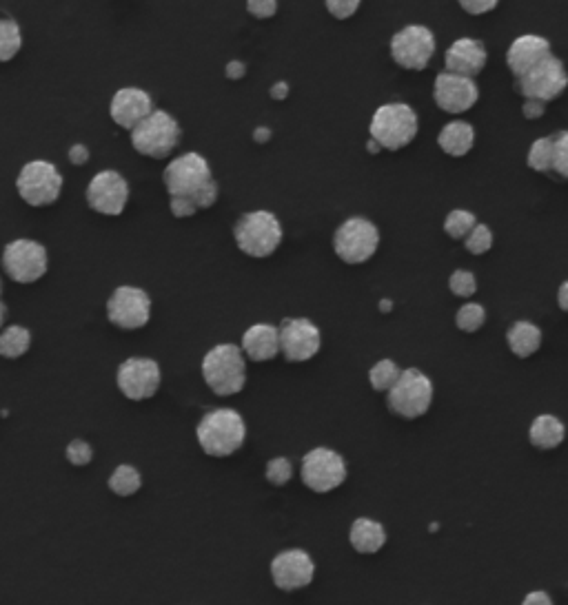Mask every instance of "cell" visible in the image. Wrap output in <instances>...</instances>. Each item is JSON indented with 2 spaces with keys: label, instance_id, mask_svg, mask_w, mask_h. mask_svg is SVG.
Here are the masks:
<instances>
[{
  "label": "cell",
  "instance_id": "ac0fdd59",
  "mask_svg": "<svg viewBox=\"0 0 568 605\" xmlns=\"http://www.w3.org/2000/svg\"><path fill=\"white\" fill-rule=\"evenodd\" d=\"M313 577H316V563H313L309 552L300 548L284 550L271 561V579L276 583V588L284 592L311 586Z\"/></svg>",
  "mask_w": 568,
  "mask_h": 605
},
{
  "label": "cell",
  "instance_id": "44dd1931",
  "mask_svg": "<svg viewBox=\"0 0 568 605\" xmlns=\"http://www.w3.org/2000/svg\"><path fill=\"white\" fill-rule=\"evenodd\" d=\"M553 56L551 43L544 36L524 34L515 38L509 51H506V65H509L511 74L515 78H522L533 71L537 65L544 63L546 58Z\"/></svg>",
  "mask_w": 568,
  "mask_h": 605
},
{
  "label": "cell",
  "instance_id": "cb8c5ba5",
  "mask_svg": "<svg viewBox=\"0 0 568 605\" xmlns=\"http://www.w3.org/2000/svg\"><path fill=\"white\" fill-rule=\"evenodd\" d=\"M349 541L353 550L360 552V555H375V552H380L384 543H387V532H384V526L378 524V521L360 517L353 521Z\"/></svg>",
  "mask_w": 568,
  "mask_h": 605
},
{
  "label": "cell",
  "instance_id": "d590c367",
  "mask_svg": "<svg viewBox=\"0 0 568 605\" xmlns=\"http://www.w3.org/2000/svg\"><path fill=\"white\" fill-rule=\"evenodd\" d=\"M293 477V464L287 457H273L267 464V481L271 486L289 484Z\"/></svg>",
  "mask_w": 568,
  "mask_h": 605
},
{
  "label": "cell",
  "instance_id": "c3c4849f",
  "mask_svg": "<svg viewBox=\"0 0 568 605\" xmlns=\"http://www.w3.org/2000/svg\"><path fill=\"white\" fill-rule=\"evenodd\" d=\"M253 140H256L258 145H267V142L271 140V129L269 127H256V131H253Z\"/></svg>",
  "mask_w": 568,
  "mask_h": 605
},
{
  "label": "cell",
  "instance_id": "e0dca14e",
  "mask_svg": "<svg viewBox=\"0 0 568 605\" xmlns=\"http://www.w3.org/2000/svg\"><path fill=\"white\" fill-rule=\"evenodd\" d=\"M85 200L96 213L118 218V215H123L129 202V184L118 171H100L91 178Z\"/></svg>",
  "mask_w": 568,
  "mask_h": 605
},
{
  "label": "cell",
  "instance_id": "3957f363",
  "mask_svg": "<svg viewBox=\"0 0 568 605\" xmlns=\"http://www.w3.org/2000/svg\"><path fill=\"white\" fill-rule=\"evenodd\" d=\"M202 379L218 397H233L245 391L247 360L236 344H218L202 360Z\"/></svg>",
  "mask_w": 568,
  "mask_h": 605
},
{
  "label": "cell",
  "instance_id": "bcb514c9",
  "mask_svg": "<svg viewBox=\"0 0 568 605\" xmlns=\"http://www.w3.org/2000/svg\"><path fill=\"white\" fill-rule=\"evenodd\" d=\"M225 74L229 80H240V78H245L247 67H245V63H240V60H231V63H227V67H225Z\"/></svg>",
  "mask_w": 568,
  "mask_h": 605
},
{
  "label": "cell",
  "instance_id": "1f68e13d",
  "mask_svg": "<svg viewBox=\"0 0 568 605\" xmlns=\"http://www.w3.org/2000/svg\"><path fill=\"white\" fill-rule=\"evenodd\" d=\"M478 227V220L471 211L464 209H455L444 220V231L446 235H451L453 240H466L471 235V231Z\"/></svg>",
  "mask_w": 568,
  "mask_h": 605
},
{
  "label": "cell",
  "instance_id": "74e56055",
  "mask_svg": "<svg viewBox=\"0 0 568 605\" xmlns=\"http://www.w3.org/2000/svg\"><path fill=\"white\" fill-rule=\"evenodd\" d=\"M449 289L458 297H471L475 295V291H478V280H475V275L471 271L458 269L453 271V275L449 278Z\"/></svg>",
  "mask_w": 568,
  "mask_h": 605
},
{
  "label": "cell",
  "instance_id": "8fae6325",
  "mask_svg": "<svg viewBox=\"0 0 568 605\" xmlns=\"http://www.w3.org/2000/svg\"><path fill=\"white\" fill-rule=\"evenodd\" d=\"M3 269L18 284H34L49 269L47 249L36 240H12L3 249Z\"/></svg>",
  "mask_w": 568,
  "mask_h": 605
},
{
  "label": "cell",
  "instance_id": "8992f818",
  "mask_svg": "<svg viewBox=\"0 0 568 605\" xmlns=\"http://www.w3.org/2000/svg\"><path fill=\"white\" fill-rule=\"evenodd\" d=\"M182 138V129L178 120L169 114V111L156 109L147 120L131 131V147H134L140 156L162 160L169 158L176 151Z\"/></svg>",
  "mask_w": 568,
  "mask_h": 605
},
{
  "label": "cell",
  "instance_id": "7dc6e473",
  "mask_svg": "<svg viewBox=\"0 0 568 605\" xmlns=\"http://www.w3.org/2000/svg\"><path fill=\"white\" fill-rule=\"evenodd\" d=\"M269 94H271L273 100H284L289 96V85H287V82H276V85L271 87Z\"/></svg>",
  "mask_w": 568,
  "mask_h": 605
},
{
  "label": "cell",
  "instance_id": "60d3db41",
  "mask_svg": "<svg viewBox=\"0 0 568 605\" xmlns=\"http://www.w3.org/2000/svg\"><path fill=\"white\" fill-rule=\"evenodd\" d=\"M247 12L258 20H267L278 14V3L276 0H249Z\"/></svg>",
  "mask_w": 568,
  "mask_h": 605
},
{
  "label": "cell",
  "instance_id": "f1b7e54d",
  "mask_svg": "<svg viewBox=\"0 0 568 605\" xmlns=\"http://www.w3.org/2000/svg\"><path fill=\"white\" fill-rule=\"evenodd\" d=\"M23 49V32L16 20L0 18V63H9Z\"/></svg>",
  "mask_w": 568,
  "mask_h": 605
},
{
  "label": "cell",
  "instance_id": "2e32d148",
  "mask_svg": "<svg viewBox=\"0 0 568 605\" xmlns=\"http://www.w3.org/2000/svg\"><path fill=\"white\" fill-rule=\"evenodd\" d=\"M162 373L156 360L149 357H129L116 371L118 391L131 402H145L151 399L160 388Z\"/></svg>",
  "mask_w": 568,
  "mask_h": 605
},
{
  "label": "cell",
  "instance_id": "d6986e66",
  "mask_svg": "<svg viewBox=\"0 0 568 605\" xmlns=\"http://www.w3.org/2000/svg\"><path fill=\"white\" fill-rule=\"evenodd\" d=\"M433 98L435 105L446 111V114H464V111L473 109L475 102L480 100V89L471 78L442 71L433 82Z\"/></svg>",
  "mask_w": 568,
  "mask_h": 605
},
{
  "label": "cell",
  "instance_id": "52a82bcc",
  "mask_svg": "<svg viewBox=\"0 0 568 605\" xmlns=\"http://www.w3.org/2000/svg\"><path fill=\"white\" fill-rule=\"evenodd\" d=\"M63 173L56 164L47 160H32L20 169L16 178V191L29 207H49L63 193Z\"/></svg>",
  "mask_w": 568,
  "mask_h": 605
},
{
  "label": "cell",
  "instance_id": "484cf974",
  "mask_svg": "<svg viewBox=\"0 0 568 605\" xmlns=\"http://www.w3.org/2000/svg\"><path fill=\"white\" fill-rule=\"evenodd\" d=\"M529 439L535 448L553 450L562 446L566 439V426L555 415H540L533 419L529 428Z\"/></svg>",
  "mask_w": 568,
  "mask_h": 605
},
{
  "label": "cell",
  "instance_id": "e575fe53",
  "mask_svg": "<svg viewBox=\"0 0 568 605\" xmlns=\"http://www.w3.org/2000/svg\"><path fill=\"white\" fill-rule=\"evenodd\" d=\"M464 246L471 255L489 253L491 246H493V231L486 227V224H478V227L471 231L469 238L464 240Z\"/></svg>",
  "mask_w": 568,
  "mask_h": 605
},
{
  "label": "cell",
  "instance_id": "836d02e7",
  "mask_svg": "<svg viewBox=\"0 0 568 605\" xmlns=\"http://www.w3.org/2000/svg\"><path fill=\"white\" fill-rule=\"evenodd\" d=\"M486 322V311L482 304H464L462 309L458 311V315H455V326L460 328V331L464 333H475L480 331V328L484 326Z\"/></svg>",
  "mask_w": 568,
  "mask_h": 605
},
{
  "label": "cell",
  "instance_id": "277c9868",
  "mask_svg": "<svg viewBox=\"0 0 568 605\" xmlns=\"http://www.w3.org/2000/svg\"><path fill=\"white\" fill-rule=\"evenodd\" d=\"M233 238H236L242 253L262 260L280 249L284 231L280 220L271 211H249L240 215L236 227H233Z\"/></svg>",
  "mask_w": 568,
  "mask_h": 605
},
{
  "label": "cell",
  "instance_id": "d4e9b609",
  "mask_svg": "<svg viewBox=\"0 0 568 605\" xmlns=\"http://www.w3.org/2000/svg\"><path fill=\"white\" fill-rule=\"evenodd\" d=\"M440 149L451 158H464L475 145V129L464 120H453L444 125L438 136Z\"/></svg>",
  "mask_w": 568,
  "mask_h": 605
},
{
  "label": "cell",
  "instance_id": "ffe728a7",
  "mask_svg": "<svg viewBox=\"0 0 568 605\" xmlns=\"http://www.w3.org/2000/svg\"><path fill=\"white\" fill-rule=\"evenodd\" d=\"M154 98H151L145 89L138 87H123L118 89L109 105V116L120 129L134 131L142 120H147L154 114Z\"/></svg>",
  "mask_w": 568,
  "mask_h": 605
},
{
  "label": "cell",
  "instance_id": "db71d44e",
  "mask_svg": "<svg viewBox=\"0 0 568 605\" xmlns=\"http://www.w3.org/2000/svg\"><path fill=\"white\" fill-rule=\"evenodd\" d=\"M0 295H3V282H0Z\"/></svg>",
  "mask_w": 568,
  "mask_h": 605
},
{
  "label": "cell",
  "instance_id": "7c38bea8",
  "mask_svg": "<svg viewBox=\"0 0 568 605\" xmlns=\"http://www.w3.org/2000/svg\"><path fill=\"white\" fill-rule=\"evenodd\" d=\"M515 87L526 100L551 102L560 98L568 87V71L560 58L549 56L529 74L517 78Z\"/></svg>",
  "mask_w": 568,
  "mask_h": 605
},
{
  "label": "cell",
  "instance_id": "7a4b0ae2",
  "mask_svg": "<svg viewBox=\"0 0 568 605\" xmlns=\"http://www.w3.org/2000/svg\"><path fill=\"white\" fill-rule=\"evenodd\" d=\"M196 437L205 455L225 459L245 446L247 424L233 408H213L200 419Z\"/></svg>",
  "mask_w": 568,
  "mask_h": 605
},
{
  "label": "cell",
  "instance_id": "816d5d0a",
  "mask_svg": "<svg viewBox=\"0 0 568 605\" xmlns=\"http://www.w3.org/2000/svg\"><path fill=\"white\" fill-rule=\"evenodd\" d=\"M391 309H393V302H389V300H382V302H380V311L389 313Z\"/></svg>",
  "mask_w": 568,
  "mask_h": 605
},
{
  "label": "cell",
  "instance_id": "f35d334b",
  "mask_svg": "<svg viewBox=\"0 0 568 605\" xmlns=\"http://www.w3.org/2000/svg\"><path fill=\"white\" fill-rule=\"evenodd\" d=\"M65 457L71 466H89L91 459H94V448H91L85 439H74V442H69L67 450H65Z\"/></svg>",
  "mask_w": 568,
  "mask_h": 605
},
{
  "label": "cell",
  "instance_id": "7bdbcfd3",
  "mask_svg": "<svg viewBox=\"0 0 568 605\" xmlns=\"http://www.w3.org/2000/svg\"><path fill=\"white\" fill-rule=\"evenodd\" d=\"M67 158H69L71 164H74V167H85V164L89 162V149L85 145L69 147Z\"/></svg>",
  "mask_w": 568,
  "mask_h": 605
},
{
  "label": "cell",
  "instance_id": "f5cc1de1",
  "mask_svg": "<svg viewBox=\"0 0 568 605\" xmlns=\"http://www.w3.org/2000/svg\"><path fill=\"white\" fill-rule=\"evenodd\" d=\"M367 149H369V153H378V151H380V145H378V142H375V140H369Z\"/></svg>",
  "mask_w": 568,
  "mask_h": 605
},
{
  "label": "cell",
  "instance_id": "b9f144b4",
  "mask_svg": "<svg viewBox=\"0 0 568 605\" xmlns=\"http://www.w3.org/2000/svg\"><path fill=\"white\" fill-rule=\"evenodd\" d=\"M460 7L464 9L466 14L482 16V14L493 12V9L497 7V0H462Z\"/></svg>",
  "mask_w": 568,
  "mask_h": 605
},
{
  "label": "cell",
  "instance_id": "ba28073f",
  "mask_svg": "<svg viewBox=\"0 0 568 605\" xmlns=\"http://www.w3.org/2000/svg\"><path fill=\"white\" fill-rule=\"evenodd\" d=\"M387 404L391 413L404 419H418L429 413L433 404V384L418 368L402 371L398 384L387 393Z\"/></svg>",
  "mask_w": 568,
  "mask_h": 605
},
{
  "label": "cell",
  "instance_id": "d6a6232c",
  "mask_svg": "<svg viewBox=\"0 0 568 605\" xmlns=\"http://www.w3.org/2000/svg\"><path fill=\"white\" fill-rule=\"evenodd\" d=\"M553 138H537L531 149H529V158H526V162H529V167L533 171H540V173H546V171H553Z\"/></svg>",
  "mask_w": 568,
  "mask_h": 605
},
{
  "label": "cell",
  "instance_id": "7402d4cb",
  "mask_svg": "<svg viewBox=\"0 0 568 605\" xmlns=\"http://www.w3.org/2000/svg\"><path fill=\"white\" fill-rule=\"evenodd\" d=\"M486 60H489V54H486V47L482 40L458 38L449 49H446L444 65L449 74L473 80L475 76L482 74V69L486 67Z\"/></svg>",
  "mask_w": 568,
  "mask_h": 605
},
{
  "label": "cell",
  "instance_id": "f6af8a7d",
  "mask_svg": "<svg viewBox=\"0 0 568 605\" xmlns=\"http://www.w3.org/2000/svg\"><path fill=\"white\" fill-rule=\"evenodd\" d=\"M522 111H524V118H529V120L542 118V116H544V102L526 100V102H524V107H522Z\"/></svg>",
  "mask_w": 568,
  "mask_h": 605
},
{
  "label": "cell",
  "instance_id": "f907efd6",
  "mask_svg": "<svg viewBox=\"0 0 568 605\" xmlns=\"http://www.w3.org/2000/svg\"><path fill=\"white\" fill-rule=\"evenodd\" d=\"M5 320H7V306L3 300H0V328L5 326Z\"/></svg>",
  "mask_w": 568,
  "mask_h": 605
},
{
  "label": "cell",
  "instance_id": "ee69618b",
  "mask_svg": "<svg viewBox=\"0 0 568 605\" xmlns=\"http://www.w3.org/2000/svg\"><path fill=\"white\" fill-rule=\"evenodd\" d=\"M522 605H553V599H551V594H549V592L535 590V592L526 594L524 601H522Z\"/></svg>",
  "mask_w": 568,
  "mask_h": 605
},
{
  "label": "cell",
  "instance_id": "4fadbf2b",
  "mask_svg": "<svg viewBox=\"0 0 568 605\" xmlns=\"http://www.w3.org/2000/svg\"><path fill=\"white\" fill-rule=\"evenodd\" d=\"M435 54V36L424 25H407L391 38V58L402 69L422 71Z\"/></svg>",
  "mask_w": 568,
  "mask_h": 605
},
{
  "label": "cell",
  "instance_id": "30bf717a",
  "mask_svg": "<svg viewBox=\"0 0 568 605\" xmlns=\"http://www.w3.org/2000/svg\"><path fill=\"white\" fill-rule=\"evenodd\" d=\"M302 484L324 495L340 488L347 481V461L331 448H313L302 457Z\"/></svg>",
  "mask_w": 568,
  "mask_h": 605
},
{
  "label": "cell",
  "instance_id": "5b68a950",
  "mask_svg": "<svg viewBox=\"0 0 568 605\" xmlns=\"http://www.w3.org/2000/svg\"><path fill=\"white\" fill-rule=\"evenodd\" d=\"M418 129V114L404 102H389V105L378 107L369 125L371 140L387 151L409 147L418 136Z\"/></svg>",
  "mask_w": 568,
  "mask_h": 605
},
{
  "label": "cell",
  "instance_id": "9c48e42d",
  "mask_svg": "<svg viewBox=\"0 0 568 605\" xmlns=\"http://www.w3.org/2000/svg\"><path fill=\"white\" fill-rule=\"evenodd\" d=\"M380 246V231L367 218H349L333 235V251L347 264L369 262Z\"/></svg>",
  "mask_w": 568,
  "mask_h": 605
},
{
  "label": "cell",
  "instance_id": "f546056e",
  "mask_svg": "<svg viewBox=\"0 0 568 605\" xmlns=\"http://www.w3.org/2000/svg\"><path fill=\"white\" fill-rule=\"evenodd\" d=\"M140 486H142V477H140L138 470L134 466H129V464L118 466L109 477V490L118 497L136 495Z\"/></svg>",
  "mask_w": 568,
  "mask_h": 605
},
{
  "label": "cell",
  "instance_id": "681fc988",
  "mask_svg": "<svg viewBox=\"0 0 568 605\" xmlns=\"http://www.w3.org/2000/svg\"><path fill=\"white\" fill-rule=\"evenodd\" d=\"M557 304H560L564 313H568V280L560 286V291H557Z\"/></svg>",
  "mask_w": 568,
  "mask_h": 605
},
{
  "label": "cell",
  "instance_id": "8d00e7d4",
  "mask_svg": "<svg viewBox=\"0 0 568 605\" xmlns=\"http://www.w3.org/2000/svg\"><path fill=\"white\" fill-rule=\"evenodd\" d=\"M553 171L557 176L568 180V129L553 136Z\"/></svg>",
  "mask_w": 568,
  "mask_h": 605
},
{
  "label": "cell",
  "instance_id": "ab89813d",
  "mask_svg": "<svg viewBox=\"0 0 568 605\" xmlns=\"http://www.w3.org/2000/svg\"><path fill=\"white\" fill-rule=\"evenodd\" d=\"M324 5H327V12L336 20H347L360 9L358 0H329Z\"/></svg>",
  "mask_w": 568,
  "mask_h": 605
},
{
  "label": "cell",
  "instance_id": "4dcf8cb0",
  "mask_svg": "<svg viewBox=\"0 0 568 605\" xmlns=\"http://www.w3.org/2000/svg\"><path fill=\"white\" fill-rule=\"evenodd\" d=\"M400 375H402V368L395 364L393 360H380L369 371V384H371L373 391L389 393L391 388L398 384Z\"/></svg>",
  "mask_w": 568,
  "mask_h": 605
},
{
  "label": "cell",
  "instance_id": "83f0119b",
  "mask_svg": "<svg viewBox=\"0 0 568 605\" xmlns=\"http://www.w3.org/2000/svg\"><path fill=\"white\" fill-rule=\"evenodd\" d=\"M32 348V333L25 326H7L0 331V357L5 360H18Z\"/></svg>",
  "mask_w": 568,
  "mask_h": 605
},
{
  "label": "cell",
  "instance_id": "9a60e30c",
  "mask_svg": "<svg viewBox=\"0 0 568 605\" xmlns=\"http://www.w3.org/2000/svg\"><path fill=\"white\" fill-rule=\"evenodd\" d=\"M280 331V353L291 364H302L313 360L320 353L322 333L320 328L307 317H287L278 326Z\"/></svg>",
  "mask_w": 568,
  "mask_h": 605
},
{
  "label": "cell",
  "instance_id": "5bb4252c",
  "mask_svg": "<svg viewBox=\"0 0 568 605\" xmlns=\"http://www.w3.org/2000/svg\"><path fill=\"white\" fill-rule=\"evenodd\" d=\"M109 322L123 331H138L151 320V297L138 286H118L107 300Z\"/></svg>",
  "mask_w": 568,
  "mask_h": 605
},
{
  "label": "cell",
  "instance_id": "4316f807",
  "mask_svg": "<svg viewBox=\"0 0 568 605\" xmlns=\"http://www.w3.org/2000/svg\"><path fill=\"white\" fill-rule=\"evenodd\" d=\"M506 342H509L511 353L520 360L535 355L542 346V331L533 322H515L509 333H506Z\"/></svg>",
  "mask_w": 568,
  "mask_h": 605
},
{
  "label": "cell",
  "instance_id": "603a6c76",
  "mask_svg": "<svg viewBox=\"0 0 568 605\" xmlns=\"http://www.w3.org/2000/svg\"><path fill=\"white\" fill-rule=\"evenodd\" d=\"M242 353L253 362H271L280 355V331L273 324H251L242 333Z\"/></svg>",
  "mask_w": 568,
  "mask_h": 605
},
{
  "label": "cell",
  "instance_id": "6da1fadb",
  "mask_svg": "<svg viewBox=\"0 0 568 605\" xmlns=\"http://www.w3.org/2000/svg\"><path fill=\"white\" fill-rule=\"evenodd\" d=\"M162 182H165L169 198L189 200L198 211L211 209L220 196V187L213 180L207 158H202L196 151L182 153L176 160H171L162 173Z\"/></svg>",
  "mask_w": 568,
  "mask_h": 605
}]
</instances>
